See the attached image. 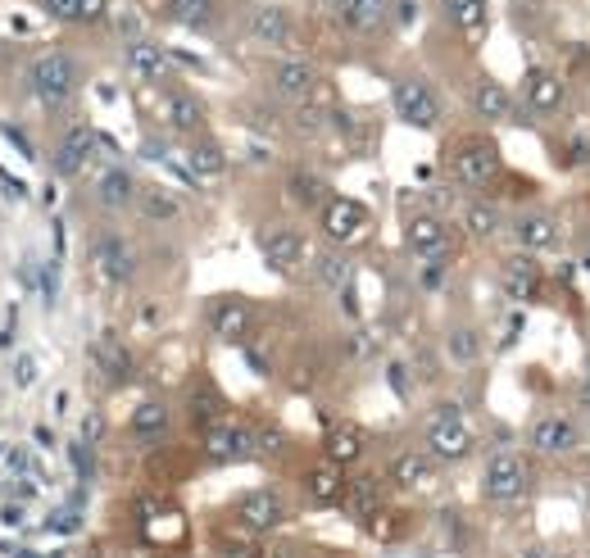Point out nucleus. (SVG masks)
I'll return each mask as SVG.
<instances>
[{
  "label": "nucleus",
  "mask_w": 590,
  "mask_h": 558,
  "mask_svg": "<svg viewBox=\"0 0 590 558\" xmlns=\"http://www.w3.org/2000/svg\"><path fill=\"white\" fill-rule=\"evenodd\" d=\"M277 450H282V431H273V427L255 431V454H277Z\"/></svg>",
  "instance_id": "nucleus-44"
},
{
  "label": "nucleus",
  "mask_w": 590,
  "mask_h": 558,
  "mask_svg": "<svg viewBox=\"0 0 590 558\" xmlns=\"http://www.w3.org/2000/svg\"><path fill=\"white\" fill-rule=\"evenodd\" d=\"M91 150H96V132L73 128V132H64V141L55 146V159H50V164H55L59 177H78V173H87Z\"/></svg>",
  "instance_id": "nucleus-17"
},
{
  "label": "nucleus",
  "mask_w": 590,
  "mask_h": 558,
  "mask_svg": "<svg viewBox=\"0 0 590 558\" xmlns=\"http://www.w3.org/2000/svg\"><path fill=\"white\" fill-rule=\"evenodd\" d=\"M164 118H168V128H177V132H200L205 128V105H200L191 91H168Z\"/></svg>",
  "instance_id": "nucleus-28"
},
{
  "label": "nucleus",
  "mask_w": 590,
  "mask_h": 558,
  "mask_svg": "<svg viewBox=\"0 0 590 558\" xmlns=\"http://www.w3.org/2000/svg\"><path fill=\"white\" fill-rule=\"evenodd\" d=\"M336 14H341V28L354 37H373L391 23V0H336Z\"/></svg>",
  "instance_id": "nucleus-14"
},
{
  "label": "nucleus",
  "mask_w": 590,
  "mask_h": 558,
  "mask_svg": "<svg viewBox=\"0 0 590 558\" xmlns=\"http://www.w3.org/2000/svg\"><path fill=\"white\" fill-rule=\"evenodd\" d=\"M577 400H581V409H590V377L581 382V391H577Z\"/></svg>",
  "instance_id": "nucleus-52"
},
{
  "label": "nucleus",
  "mask_w": 590,
  "mask_h": 558,
  "mask_svg": "<svg viewBox=\"0 0 590 558\" xmlns=\"http://www.w3.org/2000/svg\"><path fill=\"white\" fill-rule=\"evenodd\" d=\"M268 73H273V87L282 91V96H295V100H305L309 91L318 87V69L309 64V59H277Z\"/></svg>",
  "instance_id": "nucleus-20"
},
{
  "label": "nucleus",
  "mask_w": 590,
  "mask_h": 558,
  "mask_svg": "<svg viewBox=\"0 0 590 558\" xmlns=\"http://www.w3.org/2000/svg\"><path fill=\"white\" fill-rule=\"evenodd\" d=\"M55 19H64V23H73V19H82V0H41Z\"/></svg>",
  "instance_id": "nucleus-42"
},
{
  "label": "nucleus",
  "mask_w": 590,
  "mask_h": 558,
  "mask_svg": "<svg viewBox=\"0 0 590 558\" xmlns=\"http://www.w3.org/2000/svg\"><path fill=\"white\" fill-rule=\"evenodd\" d=\"M445 359H450L454 368H472V363L482 359V336L472 332V327H450V336H445Z\"/></svg>",
  "instance_id": "nucleus-35"
},
{
  "label": "nucleus",
  "mask_w": 590,
  "mask_h": 558,
  "mask_svg": "<svg viewBox=\"0 0 590 558\" xmlns=\"http://www.w3.org/2000/svg\"><path fill=\"white\" fill-rule=\"evenodd\" d=\"M69 454H73V468H78V477H96V463H91V450H87V441L69 445Z\"/></svg>",
  "instance_id": "nucleus-43"
},
{
  "label": "nucleus",
  "mask_w": 590,
  "mask_h": 558,
  "mask_svg": "<svg viewBox=\"0 0 590 558\" xmlns=\"http://www.w3.org/2000/svg\"><path fill=\"white\" fill-rule=\"evenodd\" d=\"M323 450L332 463H341V468H350L359 454H364V431L359 427H332L323 436Z\"/></svg>",
  "instance_id": "nucleus-33"
},
{
  "label": "nucleus",
  "mask_w": 590,
  "mask_h": 558,
  "mask_svg": "<svg viewBox=\"0 0 590 558\" xmlns=\"http://www.w3.org/2000/svg\"><path fill=\"white\" fill-rule=\"evenodd\" d=\"M105 14V0H82V19H100Z\"/></svg>",
  "instance_id": "nucleus-51"
},
{
  "label": "nucleus",
  "mask_w": 590,
  "mask_h": 558,
  "mask_svg": "<svg viewBox=\"0 0 590 558\" xmlns=\"http://www.w3.org/2000/svg\"><path fill=\"white\" fill-rule=\"evenodd\" d=\"M259 250H264L268 268H277V273H291V268L305 264L309 245L300 232H291V227H268V232H259Z\"/></svg>",
  "instance_id": "nucleus-13"
},
{
  "label": "nucleus",
  "mask_w": 590,
  "mask_h": 558,
  "mask_svg": "<svg viewBox=\"0 0 590 558\" xmlns=\"http://www.w3.org/2000/svg\"><path fill=\"white\" fill-rule=\"evenodd\" d=\"M391 481L395 486H404V490H418V486H427L432 481V459L427 454H400V459L391 463Z\"/></svg>",
  "instance_id": "nucleus-36"
},
{
  "label": "nucleus",
  "mask_w": 590,
  "mask_h": 558,
  "mask_svg": "<svg viewBox=\"0 0 590 558\" xmlns=\"http://www.w3.org/2000/svg\"><path fill=\"white\" fill-rule=\"evenodd\" d=\"M563 164H568V168H586L590 164V137H572L568 150H563Z\"/></svg>",
  "instance_id": "nucleus-40"
},
{
  "label": "nucleus",
  "mask_w": 590,
  "mask_h": 558,
  "mask_svg": "<svg viewBox=\"0 0 590 558\" xmlns=\"http://www.w3.org/2000/svg\"><path fill=\"white\" fill-rule=\"evenodd\" d=\"M500 277H504V291H509V300H518V304L536 300V295H541V286H545L541 259L531 255V250H522V255H509V259H504Z\"/></svg>",
  "instance_id": "nucleus-11"
},
{
  "label": "nucleus",
  "mask_w": 590,
  "mask_h": 558,
  "mask_svg": "<svg viewBox=\"0 0 590 558\" xmlns=\"http://www.w3.org/2000/svg\"><path fill=\"white\" fill-rule=\"evenodd\" d=\"M5 137H10V141H14V146H19V150H23V155H28V159H32V155H37V150H32V146H28V137H23V132H19V128H5Z\"/></svg>",
  "instance_id": "nucleus-50"
},
{
  "label": "nucleus",
  "mask_w": 590,
  "mask_h": 558,
  "mask_svg": "<svg viewBox=\"0 0 590 558\" xmlns=\"http://www.w3.org/2000/svg\"><path fill=\"white\" fill-rule=\"evenodd\" d=\"M87 354H91V363L105 372V382L118 386V382H128V377H132V354L123 350L114 336H96V341L87 345Z\"/></svg>",
  "instance_id": "nucleus-23"
},
{
  "label": "nucleus",
  "mask_w": 590,
  "mask_h": 558,
  "mask_svg": "<svg viewBox=\"0 0 590 558\" xmlns=\"http://www.w3.org/2000/svg\"><path fill=\"white\" fill-rule=\"evenodd\" d=\"M32 91H37L41 105L64 109L73 100V91H78V64H73L69 55H59V50L41 55L37 64H32Z\"/></svg>",
  "instance_id": "nucleus-5"
},
{
  "label": "nucleus",
  "mask_w": 590,
  "mask_h": 558,
  "mask_svg": "<svg viewBox=\"0 0 590 558\" xmlns=\"http://www.w3.org/2000/svg\"><path fill=\"white\" fill-rule=\"evenodd\" d=\"M123 59H128V73H137L141 82H159L164 78V69H168L164 46L150 41V37H132L128 50H123Z\"/></svg>",
  "instance_id": "nucleus-22"
},
{
  "label": "nucleus",
  "mask_w": 590,
  "mask_h": 558,
  "mask_svg": "<svg viewBox=\"0 0 590 558\" xmlns=\"http://www.w3.org/2000/svg\"><path fill=\"white\" fill-rule=\"evenodd\" d=\"M504 159H500V146L486 137H468L454 146L450 155V177L454 186H463V191H486V186L500 177Z\"/></svg>",
  "instance_id": "nucleus-1"
},
{
  "label": "nucleus",
  "mask_w": 590,
  "mask_h": 558,
  "mask_svg": "<svg viewBox=\"0 0 590 558\" xmlns=\"http://www.w3.org/2000/svg\"><path fill=\"white\" fill-rule=\"evenodd\" d=\"M282 495L277 490H250V495H241V504H236V518L246 522L250 531H273L277 522H282Z\"/></svg>",
  "instance_id": "nucleus-18"
},
{
  "label": "nucleus",
  "mask_w": 590,
  "mask_h": 558,
  "mask_svg": "<svg viewBox=\"0 0 590 558\" xmlns=\"http://www.w3.org/2000/svg\"><path fill=\"white\" fill-rule=\"evenodd\" d=\"M128 431L137 436V441H159V436H168V404L164 400H141L128 418Z\"/></svg>",
  "instance_id": "nucleus-31"
},
{
  "label": "nucleus",
  "mask_w": 590,
  "mask_h": 558,
  "mask_svg": "<svg viewBox=\"0 0 590 558\" xmlns=\"http://www.w3.org/2000/svg\"><path fill=\"white\" fill-rule=\"evenodd\" d=\"M200 450L214 463L250 459V454H255V431L236 427V422H214V427H205V436H200Z\"/></svg>",
  "instance_id": "nucleus-10"
},
{
  "label": "nucleus",
  "mask_w": 590,
  "mask_h": 558,
  "mask_svg": "<svg viewBox=\"0 0 590 558\" xmlns=\"http://www.w3.org/2000/svg\"><path fill=\"white\" fill-rule=\"evenodd\" d=\"M391 19L400 23V28H409V23L418 19V0H391Z\"/></svg>",
  "instance_id": "nucleus-45"
},
{
  "label": "nucleus",
  "mask_w": 590,
  "mask_h": 558,
  "mask_svg": "<svg viewBox=\"0 0 590 558\" xmlns=\"http://www.w3.org/2000/svg\"><path fill=\"white\" fill-rule=\"evenodd\" d=\"M187 168L196 177H218L227 168V155H223V146L218 141H209V137H200L196 146H187Z\"/></svg>",
  "instance_id": "nucleus-37"
},
{
  "label": "nucleus",
  "mask_w": 590,
  "mask_h": 558,
  "mask_svg": "<svg viewBox=\"0 0 590 558\" xmlns=\"http://www.w3.org/2000/svg\"><path fill=\"white\" fill-rule=\"evenodd\" d=\"M531 490V468L522 454H491L482 468V495L491 504H518Z\"/></svg>",
  "instance_id": "nucleus-4"
},
{
  "label": "nucleus",
  "mask_w": 590,
  "mask_h": 558,
  "mask_svg": "<svg viewBox=\"0 0 590 558\" xmlns=\"http://www.w3.org/2000/svg\"><path fill=\"white\" fill-rule=\"evenodd\" d=\"M141 214H146L150 223H173V218L182 214V205H177V196H168V191H141Z\"/></svg>",
  "instance_id": "nucleus-38"
},
{
  "label": "nucleus",
  "mask_w": 590,
  "mask_h": 558,
  "mask_svg": "<svg viewBox=\"0 0 590 558\" xmlns=\"http://www.w3.org/2000/svg\"><path fill=\"white\" fill-rule=\"evenodd\" d=\"M386 377H391L395 395H409V382H404V368H400V363H391V368H386Z\"/></svg>",
  "instance_id": "nucleus-49"
},
{
  "label": "nucleus",
  "mask_w": 590,
  "mask_h": 558,
  "mask_svg": "<svg viewBox=\"0 0 590 558\" xmlns=\"http://www.w3.org/2000/svg\"><path fill=\"white\" fill-rule=\"evenodd\" d=\"M32 382H37V359H32V354H19V359H14V386L28 391Z\"/></svg>",
  "instance_id": "nucleus-41"
},
{
  "label": "nucleus",
  "mask_w": 590,
  "mask_h": 558,
  "mask_svg": "<svg viewBox=\"0 0 590 558\" xmlns=\"http://www.w3.org/2000/svg\"><path fill=\"white\" fill-rule=\"evenodd\" d=\"M91 264H96V273L105 286H132V277H137V255H132V245L114 232H105L96 245H91Z\"/></svg>",
  "instance_id": "nucleus-7"
},
{
  "label": "nucleus",
  "mask_w": 590,
  "mask_h": 558,
  "mask_svg": "<svg viewBox=\"0 0 590 558\" xmlns=\"http://www.w3.org/2000/svg\"><path fill=\"white\" fill-rule=\"evenodd\" d=\"M246 363H250V372H255V377H268V372H273V363H268L264 350H246Z\"/></svg>",
  "instance_id": "nucleus-46"
},
{
  "label": "nucleus",
  "mask_w": 590,
  "mask_h": 558,
  "mask_svg": "<svg viewBox=\"0 0 590 558\" xmlns=\"http://www.w3.org/2000/svg\"><path fill=\"white\" fill-rule=\"evenodd\" d=\"M209 327H214L218 341L246 345L250 327H255V309H250L246 300H218L214 309H209Z\"/></svg>",
  "instance_id": "nucleus-16"
},
{
  "label": "nucleus",
  "mask_w": 590,
  "mask_h": 558,
  "mask_svg": "<svg viewBox=\"0 0 590 558\" xmlns=\"http://www.w3.org/2000/svg\"><path fill=\"white\" fill-rule=\"evenodd\" d=\"M427 450L436 454V459H445V463H459V459H468L472 454V445H477V436H472V427H468V418L459 413V404H441V409L427 418Z\"/></svg>",
  "instance_id": "nucleus-3"
},
{
  "label": "nucleus",
  "mask_w": 590,
  "mask_h": 558,
  "mask_svg": "<svg viewBox=\"0 0 590 558\" xmlns=\"http://www.w3.org/2000/svg\"><path fill=\"white\" fill-rule=\"evenodd\" d=\"M527 441H531V450H536V454H572L581 445V431H577V422H572V418L550 413V418L531 422Z\"/></svg>",
  "instance_id": "nucleus-12"
},
{
  "label": "nucleus",
  "mask_w": 590,
  "mask_h": 558,
  "mask_svg": "<svg viewBox=\"0 0 590 558\" xmlns=\"http://www.w3.org/2000/svg\"><path fill=\"white\" fill-rule=\"evenodd\" d=\"M305 486H309V500H314V504H336V500H345V486H350V481H345L341 463L323 459L318 468H309Z\"/></svg>",
  "instance_id": "nucleus-26"
},
{
  "label": "nucleus",
  "mask_w": 590,
  "mask_h": 558,
  "mask_svg": "<svg viewBox=\"0 0 590 558\" xmlns=\"http://www.w3.org/2000/svg\"><path fill=\"white\" fill-rule=\"evenodd\" d=\"M314 277H318V286L323 291H350L354 286V259L350 255H341V250H327V255H318L314 259Z\"/></svg>",
  "instance_id": "nucleus-30"
},
{
  "label": "nucleus",
  "mask_w": 590,
  "mask_h": 558,
  "mask_svg": "<svg viewBox=\"0 0 590 558\" xmlns=\"http://www.w3.org/2000/svg\"><path fill=\"white\" fill-rule=\"evenodd\" d=\"M46 527H50V531H73V527H78V513H55Z\"/></svg>",
  "instance_id": "nucleus-48"
},
{
  "label": "nucleus",
  "mask_w": 590,
  "mask_h": 558,
  "mask_svg": "<svg viewBox=\"0 0 590 558\" xmlns=\"http://www.w3.org/2000/svg\"><path fill=\"white\" fill-rule=\"evenodd\" d=\"M100 431H105V422H100V413H87V418H82V441H100Z\"/></svg>",
  "instance_id": "nucleus-47"
},
{
  "label": "nucleus",
  "mask_w": 590,
  "mask_h": 558,
  "mask_svg": "<svg viewBox=\"0 0 590 558\" xmlns=\"http://www.w3.org/2000/svg\"><path fill=\"white\" fill-rule=\"evenodd\" d=\"M286 191H291L295 205H305V209H323L327 200H332V186H327L323 173H291V182H286Z\"/></svg>",
  "instance_id": "nucleus-32"
},
{
  "label": "nucleus",
  "mask_w": 590,
  "mask_h": 558,
  "mask_svg": "<svg viewBox=\"0 0 590 558\" xmlns=\"http://www.w3.org/2000/svg\"><path fill=\"white\" fill-rule=\"evenodd\" d=\"M472 109H477L486 123H504V118H513V91L495 78H482L472 87Z\"/></svg>",
  "instance_id": "nucleus-25"
},
{
  "label": "nucleus",
  "mask_w": 590,
  "mask_h": 558,
  "mask_svg": "<svg viewBox=\"0 0 590 558\" xmlns=\"http://www.w3.org/2000/svg\"><path fill=\"white\" fill-rule=\"evenodd\" d=\"M391 105H395V118L400 123H409V128L418 132H432L436 123H441V96L432 91V82L418 78V73H404V78H395L391 87Z\"/></svg>",
  "instance_id": "nucleus-2"
},
{
  "label": "nucleus",
  "mask_w": 590,
  "mask_h": 558,
  "mask_svg": "<svg viewBox=\"0 0 590 558\" xmlns=\"http://www.w3.org/2000/svg\"><path fill=\"white\" fill-rule=\"evenodd\" d=\"M214 14H218V0H168V19H173L177 28L200 32L214 23Z\"/></svg>",
  "instance_id": "nucleus-34"
},
{
  "label": "nucleus",
  "mask_w": 590,
  "mask_h": 558,
  "mask_svg": "<svg viewBox=\"0 0 590 558\" xmlns=\"http://www.w3.org/2000/svg\"><path fill=\"white\" fill-rule=\"evenodd\" d=\"M586 377H590V363H586Z\"/></svg>",
  "instance_id": "nucleus-54"
},
{
  "label": "nucleus",
  "mask_w": 590,
  "mask_h": 558,
  "mask_svg": "<svg viewBox=\"0 0 590 558\" xmlns=\"http://www.w3.org/2000/svg\"><path fill=\"white\" fill-rule=\"evenodd\" d=\"M318 227L332 245H350L368 232V209L350 196H332L323 209H318Z\"/></svg>",
  "instance_id": "nucleus-6"
},
{
  "label": "nucleus",
  "mask_w": 590,
  "mask_h": 558,
  "mask_svg": "<svg viewBox=\"0 0 590 558\" xmlns=\"http://www.w3.org/2000/svg\"><path fill=\"white\" fill-rule=\"evenodd\" d=\"M250 37H255L259 46H286V41L295 37V23L282 5H259V10L250 14Z\"/></svg>",
  "instance_id": "nucleus-21"
},
{
  "label": "nucleus",
  "mask_w": 590,
  "mask_h": 558,
  "mask_svg": "<svg viewBox=\"0 0 590 558\" xmlns=\"http://www.w3.org/2000/svg\"><path fill=\"white\" fill-rule=\"evenodd\" d=\"M191 418H196L200 427H214V422H223V409H218V400H214V395H205V391H200L196 400H191Z\"/></svg>",
  "instance_id": "nucleus-39"
},
{
  "label": "nucleus",
  "mask_w": 590,
  "mask_h": 558,
  "mask_svg": "<svg viewBox=\"0 0 590 558\" xmlns=\"http://www.w3.org/2000/svg\"><path fill=\"white\" fill-rule=\"evenodd\" d=\"M345 509L354 513L359 522H373L377 513H382V481L377 477H354L350 486H345Z\"/></svg>",
  "instance_id": "nucleus-27"
},
{
  "label": "nucleus",
  "mask_w": 590,
  "mask_h": 558,
  "mask_svg": "<svg viewBox=\"0 0 590 558\" xmlns=\"http://www.w3.org/2000/svg\"><path fill=\"white\" fill-rule=\"evenodd\" d=\"M522 558H545V549H536V545H531V549H522Z\"/></svg>",
  "instance_id": "nucleus-53"
},
{
  "label": "nucleus",
  "mask_w": 590,
  "mask_h": 558,
  "mask_svg": "<svg viewBox=\"0 0 590 558\" xmlns=\"http://www.w3.org/2000/svg\"><path fill=\"white\" fill-rule=\"evenodd\" d=\"M441 10L468 41H482L491 32V5L486 0H441Z\"/></svg>",
  "instance_id": "nucleus-19"
},
{
  "label": "nucleus",
  "mask_w": 590,
  "mask_h": 558,
  "mask_svg": "<svg viewBox=\"0 0 590 558\" xmlns=\"http://www.w3.org/2000/svg\"><path fill=\"white\" fill-rule=\"evenodd\" d=\"M463 232L477 236V241H495V236L504 232L500 205H491V200H468V205H463Z\"/></svg>",
  "instance_id": "nucleus-29"
},
{
  "label": "nucleus",
  "mask_w": 590,
  "mask_h": 558,
  "mask_svg": "<svg viewBox=\"0 0 590 558\" xmlns=\"http://www.w3.org/2000/svg\"><path fill=\"white\" fill-rule=\"evenodd\" d=\"M404 245H409L423 264H445V259H450V232H445V223L436 214H413L409 223H404Z\"/></svg>",
  "instance_id": "nucleus-9"
},
{
  "label": "nucleus",
  "mask_w": 590,
  "mask_h": 558,
  "mask_svg": "<svg viewBox=\"0 0 590 558\" xmlns=\"http://www.w3.org/2000/svg\"><path fill=\"white\" fill-rule=\"evenodd\" d=\"M513 241L531 255H545V250L559 245V218L545 214V209H527V214L513 218Z\"/></svg>",
  "instance_id": "nucleus-15"
},
{
  "label": "nucleus",
  "mask_w": 590,
  "mask_h": 558,
  "mask_svg": "<svg viewBox=\"0 0 590 558\" xmlns=\"http://www.w3.org/2000/svg\"><path fill=\"white\" fill-rule=\"evenodd\" d=\"M96 200L105 209H128L132 200H141V182L128 173V168H109V173H100V182H96Z\"/></svg>",
  "instance_id": "nucleus-24"
},
{
  "label": "nucleus",
  "mask_w": 590,
  "mask_h": 558,
  "mask_svg": "<svg viewBox=\"0 0 590 558\" xmlns=\"http://www.w3.org/2000/svg\"><path fill=\"white\" fill-rule=\"evenodd\" d=\"M563 100H568V87H563V78L554 69H527L522 73V109H531L536 118H554L563 109Z\"/></svg>",
  "instance_id": "nucleus-8"
}]
</instances>
